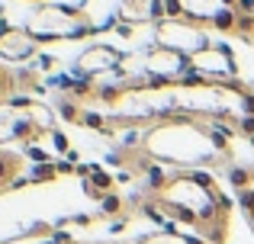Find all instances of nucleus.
Returning <instances> with one entry per match:
<instances>
[{
  "instance_id": "f257e3e1",
  "label": "nucleus",
  "mask_w": 254,
  "mask_h": 244,
  "mask_svg": "<svg viewBox=\"0 0 254 244\" xmlns=\"http://www.w3.org/2000/svg\"><path fill=\"white\" fill-rule=\"evenodd\" d=\"M68 106H87L84 113H71L77 122L97 129H145L171 116H196L209 119L232 135L254 142V87L242 77L235 81H116L77 87Z\"/></svg>"
},
{
  "instance_id": "f03ea898",
  "label": "nucleus",
  "mask_w": 254,
  "mask_h": 244,
  "mask_svg": "<svg viewBox=\"0 0 254 244\" xmlns=\"http://www.w3.org/2000/svg\"><path fill=\"white\" fill-rule=\"evenodd\" d=\"M138 167L171 174V170H232L235 167V142L232 132L196 116H171L138 129L129 148Z\"/></svg>"
},
{
  "instance_id": "7ed1b4c3",
  "label": "nucleus",
  "mask_w": 254,
  "mask_h": 244,
  "mask_svg": "<svg viewBox=\"0 0 254 244\" xmlns=\"http://www.w3.org/2000/svg\"><path fill=\"white\" fill-rule=\"evenodd\" d=\"M145 206L158 215L190 228L206 244H225L232 232V206L229 193L206 170H171L155 174L142 193Z\"/></svg>"
},
{
  "instance_id": "20e7f679",
  "label": "nucleus",
  "mask_w": 254,
  "mask_h": 244,
  "mask_svg": "<svg viewBox=\"0 0 254 244\" xmlns=\"http://www.w3.org/2000/svg\"><path fill=\"white\" fill-rule=\"evenodd\" d=\"M168 16L187 19L206 32L235 36L254 42V3L251 0H164Z\"/></svg>"
},
{
  "instance_id": "39448f33",
  "label": "nucleus",
  "mask_w": 254,
  "mask_h": 244,
  "mask_svg": "<svg viewBox=\"0 0 254 244\" xmlns=\"http://www.w3.org/2000/svg\"><path fill=\"white\" fill-rule=\"evenodd\" d=\"M26 29L39 39V42H74V39H87L93 36V23L87 19L84 10L68 3H42L36 6L29 19H26Z\"/></svg>"
},
{
  "instance_id": "423d86ee",
  "label": "nucleus",
  "mask_w": 254,
  "mask_h": 244,
  "mask_svg": "<svg viewBox=\"0 0 254 244\" xmlns=\"http://www.w3.org/2000/svg\"><path fill=\"white\" fill-rule=\"evenodd\" d=\"M45 132H49V119L39 103H0V148L39 142Z\"/></svg>"
},
{
  "instance_id": "0eeeda50",
  "label": "nucleus",
  "mask_w": 254,
  "mask_h": 244,
  "mask_svg": "<svg viewBox=\"0 0 254 244\" xmlns=\"http://www.w3.org/2000/svg\"><path fill=\"white\" fill-rule=\"evenodd\" d=\"M155 45L158 49H168V51H177V55H184V58H193L196 51H203L206 45H212V39H209L206 29L187 23V19L164 16L161 23L155 26Z\"/></svg>"
},
{
  "instance_id": "6e6552de",
  "label": "nucleus",
  "mask_w": 254,
  "mask_h": 244,
  "mask_svg": "<svg viewBox=\"0 0 254 244\" xmlns=\"http://www.w3.org/2000/svg\"><path fill=\"white\" fill-rule=\"evenodd\" d=\"M190 77H203V81H235L238 77V61L232 55L229 45H206L203 51L190 58Z\"/></svg>"
},
{
  "instance_id": "1a4fd4ad",
  "label": "nucleus",
  "mask_w": 254,
  "mask_h": 244,
  "mask_svg": "<svg viewBox=\"0 0 254 244\" xmlns=\"http://www.w3.org/2000/svg\"><path fill=\"white\" fill-rule=\"evenodd\" d=\"M42 42L26 26H0V64H26L39 55Z\"/></svg>"
},
{
  "instance_id": "9d476101",
  "label": "nucleus",
  "mask_w": 254,
  "mask_h": 244,
  "mask_svg": "<svg viewBox=\"0 0 254 244\" xmlns=\"http://www.w3.org/2000/svg\"><path fill=\"white\" fill-rule=\"evenodd\" d=\"M142 74L145 81H180V77L190 74V58L155 45L151 51L142 55Z\"/></svg>"
},
{
  "instance_id": "9b49d317",
  "label": "nucleus",
  "mask_w": 254,
  "mask_h": 244,
  "mask_svg": "<svg viewBox=\"0 0 254 244\" xmlns=\"http://www.w3.org/2000/svg\"><path fill=\"white\" fill-rule=\"evenodd\" d=\"M229 174L232 193H235V206L242 212V219L248 222L251 235H254V164H235Z\"/></svg>"
},
{
  "instance_id": "f8f14e48",
  "label": "nucleus",
  "mask_w": 254,
  "mask_h": 244,
  "mask_svg": "<svg viewBox=\"0 0 254 244\" xmlns=\"http://www.w3.org/2000/svg\"><path fill=\"white\" fill-rule=\"evenodd\" d=\"M116 16L126 26H158L168 16V6L164 0H119Z\"/></svg>"
},
{
  "instance_id": "ddd939ff",
  "label": "nucleus",
  "mask_w": 254,
  "mask_h": 244,
  "mask_svg": "<svg viewBox=\"0 0 254 244\" xmlns=\"http://www.w3.org/2000/svg\"><path fill=\"white\" fill-rule=\"evenodd\" d=\"M119 64H123V55H119L116 49H110V45H90V49L77 58L74 68H77V74H84V77H103V74H110V71H116Z\"/></svg>"
},
{
  "instance_id": "4468645a",
  "label": "nucleus",
  "mask_w": 254,
  "mask_h": 244,
  "mask_svg": "<svg viewBox=\"0 0 254 244\" xmlns=\"http://www.w3.org/2000/svg\"><path fill=\"white\" fill-rule=\"evenodd\" d=\"M26 170V157L16 154V151L10 148H0V196L6 193V190L16 187V180L23 177Z\"/></svg>"
},
{
  "instance_id": "2eb2a0df",
  "label": "nucleus",
  "mask_w": 254,
  "mask_h": 244,
  "mask_svg": "<svg viewBox=\"0 0 254 244\" xmlns=\"http://www.w3.org/2000/svg\"><path fill=\"white\" fill-rule=\"evenodd\" d=\"M19 90V84H16V74H13L6 64H0V103H6L13 94Z\"/></svg>"
},
{
  "instance_id": "dca6fc26",
  "label": "nucleus",
  "mask_w": 254,
  "mask_h": 244,
  "mask_svg": "<svg viewBox=\"0 0 254 244\" xmlns=\"http://www.w3.org/2000/svg\"><path fill=\"white\" fill-rule=\"evenodd\" d=\"M23 3H39V6H42V3H45V0H23Z\"/></svg>"
}]
</instances>
